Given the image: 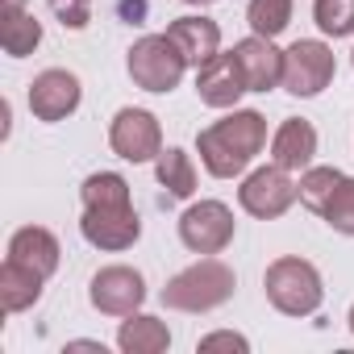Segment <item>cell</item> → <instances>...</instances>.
<instances>
[{"instance_id": "cell-1", "label": "cell", "mask_w": 354, "mask_h": 354, "mask_svg": "<svg viewBox=\"0 0 354 354\" xmlns=\"http://www.w3.org/2000/svg\"><path fill=\"white\" fill-rule=\"evenodd\" d=\"M263 146H267V117L259 109H234L230 117H221V121H213L209 129L196 133L201 162L213 180H234V175H242Z\"/></svg>"}, {"instance_id": "cell-2", "label": "cell", "mask_w": 354, "mask_h": 354, "mask_svg": "<svg viewBox=\"0 0 354 354\" xmlns=\"http://www.w3.org/2000/svg\"><path fill=\"white\" fill-rule=\"evenodd\" d=\"M234 288H238L234 267L221 263L217 254H205L192 267H184L180 275L167 279L162 304L175 308V313H213V308H221V304L234 300Z\"/></svg>"}, {"instance_id": "cell-3", "label": "cell", "mask_w": 354, "mask_h": 354, "mask_svg": "<svg viewBox=\"0 0 354 354\" xmlns=\"http://www.w3.org/2000/svg\"><path fill=\"white\" fill-rule=\"evenodd\" d=\"M263 292H267L271 308L283 313V317H313L325 300L321 271L308 259H296V254H283L263 271Z\"/></svg>"}, {"instance_id": "cell-4", "label": "cell", "mask_w": 354, "mask_h": 354, "mask_svg": "<svg viewBox=\"0 0 354 354\" xmlns=\"http://www.w3.org/2000/svg\"><path fill=\"white\" fill-rule=\"evenodd\" d=\"M125 71L129 80L142 88V92H154V96H167L180 88L184 71H188V59L184 50L171 42V34H146L129 46L125 55Z\"/></svg>"}, {"instance_id": "cell-5", "label": "cell", "mask_w": 354, "mask_h": 354, "mask_svg": "<svg viewBox=\"0 0 354 354\" xmlns=\"http://www.w3.org/2000/svg\"><path fill=\"white\" fill-rule=\"evenodd\" d=\"M337 75V59H333V46L321 42V38H300L283 50V92L308 100V96H321Z\"/></svg>"}, {"instance_id": "cell-6", "label": "cell", "mask_w": 354, "mask_h": 354, "mask_svg": "<svg viewBox=\"0 0 354 354\" xmlns=\"http://www.w3.org/2000/svg\"><path fill=\"white\" fill-rule=\"evenodd\" d=\"M296 201H300V184L292 180V171H283L279 162L250 171L246 180H242V188H238V205H242L250 217H259V221L283 217Z\"/></svg>"}, {"instance_id": "cell-7", "label": "cell", "mask_w": 354, "mask_h": 354, "mask_svg": "<svg viewBox=\"0 0 354 354\" xmlns=\"http://www.w3.org/2000/svg\"><path fill=\"white\" fill-rule=\"evenodd\" d=\"M234 209L225 201H196L180 213V242L192 254H221L234 242Z\"/></svg>"}, {"instance_id": "cell-8", "label": "cell", "mask_w": 354, "mask_h": 354, "mask_svg": "<svg viewBox=\"0 0 354 354\" xmlns=\"http://www.w3.org/2000/svg\"><path fill=\"white\" fill-rule=\"evenodd\" d=\"M109 146L125 162H154L162 154V125L150 109H117L109 125Z\"/></svg>"}, {"instance_id": "cell-9", "label": "cell", "mask_w": 354, "mask_h": 354, "mask_svg": "<svg viewBox=\"0 0 354 354\" xmlns=\"http://www.w3.org/2000/svg\"><path fill=\"white\" fill-rule=\"evenodd\" d=\"M88 300L104 317H129V313H138L146 304V279H142V271H133L125 263L100 267L92 275V283H88Z\"/></svg>"}, {"instance_id": "cell-10", "label": "cell", "mask_w": 354, "mask_h": 354, "mask_svg": "<svg viewBox=\"0 0 354 354\" xmlns=\"http://www.w3.org/2000/svg\"><path fill=\"white\" fill-rule=\"evenodd\" d=\"M84 100V84L75 71H63V67H46L42 75H34L30 84V113L46 125L55 121H67Z\"/></svg>"}, {"instance_id": "cell-11", "label": "cell", "mask_w": 354, "mask_h": 354, "mask_svg": "<svg viewBox=\"0 0 354 354\" xmlns=\"http://www.w3.org/2000/svg\"><path fill=\"white\" fill-rule=\"evenodd\" d=\"M80 234L88 246L96 250H129L142 238V217L133 213V205H117V209H84L80 217Z\"/></svg>"}, {"instance_id": "cell-12", "label": "cell", "mask_w": 354, "mask_h": 354, "mask_svg": "<svg viewBox=\"0 0 354 354\" xmlns=\"http://www.w3.org/2000/svg\"><path fill=\"white\" fill-rule=\"evenodd\" d=\"M234 59L246 80V92H271L283 84V50H275V38L250 34L234 46Z\"/></svg>"}, {"instance_id": "cell-13", "label": "cell", "mask_w": 354, "mask_h": 354, "mask_svg": "<svg viewBox=\"0 0 354 354\" xmlns=\"http://www.w3.org/2000/svg\"><path fill=\"white\" fill-rule=\"evenodd\" d=\"M196 96H201V104H209V109H238V100L246 96V80H242V71H238L234 50L209 59L205 67H196Z\"/></svg>"}, {"instance_id": "cell-14", "label": "cell", "mask_w": 354, "mask_h": 354, "mask_svg": "<svg viewBox=\"0 0 354 354\" xmlns=\"http://www.w3.org/2000/svg\"><path fill=\"white\" fill-rule=\"evenodd\" d=\"M317 158V129L304 117H288L275 133H271V162H279L283 171H308Z\"/></svg>"}, {"instance_id": "cell-15", "label": "cell", "mask_w": 354, "mask_h": 354, "mask_svg": "<svg viewBox=\"0 0 354 354\" xmlns=\"http://www.w3.org/2000/svg\"><path fill=\"white\" fill-rule=\"evenodd\" d=\"M167 34H171L175 46L184 50L188 67H205L209 59L221 55V26L213 17H175L167 26Z\"/></svg>"}, {"instance_id": "cell-16", "label": "cell", "mask_w": 354, "mask_h": 354, "mask_svg": "<svg viewBox=\"0 0 354 354\" xmlns=\"http://www.w3.org/2000/svg\"><path fill=\"white\" fill-rule=\"evenodd\" d=\"M9 259H17V263H26V267H34L38 275H55L59 271V263H63V250H59V238L50 234V230H42V225H21L13 238H9Z\"/></svg>"}, {"instance_id": "cell-17", "label": "cell", "mask_w": 354, "mask_h": 354, "mask_svg": "<svg viewBox=\"0 0 354 354\" xmlns=\"http://www.w3.org/2000/svg\"><path fill=\"white\" fill-rule=\"evenodd\" d=\"M42 283L46 275H38L34 267L17 263V259H5L0 263V304L5 313H26L42 300Z\"/></svg>"}, {"instance_id": "cell-18", "label": "cell", "mask_w": 354, "mask_h": 354, "mask_svg": "<svg viewBox=\"0 0 354 354\" xmlns=\"http://www.w3.org/2000/svg\"><path fill=\"white\" fill-rule=\"evenodd\" d=\"M117 346L125 354H162L171 346V329H167V321H158L150 313H129L117 329Z\"/></svg>"}, {"instance_id": "cell-19", "label": "cell", "mask_w": 354, "mask_h": 354, "mask_svg": "<svg viewBox=\"0 0 354 354\" xmlns=\"http://www.w3.org/2000/svg\"><path fill=\"white\" fill-rule=\"evenodd\" d=\"M154 180L167 188V196H175V201H192V192H196V167H192V154L180 150V146H167V150L154 158Z\"/></svg>"}, {"instance_id": "cell-20", "label": "cell", "mask_w": 354, "mask_h": 354, "mask_svg": "<svg viewBox=\"0 0 354 354\" xmlns=\"http://www.w3.org/2000/svg\"><path fill=\"white\" fill-rule=\"evenodd\" d=\"M0 46H5L9 59H26L42 46V21L30 9L17 13H0Z\"/></svg>"}, {"instance_id": "cell-21", "label": "cell", "mask_w": 354, "mask_h": 354, "mask_svg": "<svg viewBox=\"0 0 354 354\" xmlns=\"http://www.w3.org/2000/svg\"><path fill=\"white\" fill-rule=\"evenodd\" d=\"M80 201H84V209H117V205H133L125 175H117V171H96V175H88L84 188H80Z\"/></svg>"}, {"instance_id": "cell-22", "label": "cell", "mask_w": 354, "mask_h": 354, "mask_svg": "<svg viewBox=\"0 0 354 354\" xmlns=\"http://www.w3.org/2000/svg\"><path fill=\"white\" fill-rule=\"evenodd\" d=\"M246 26L259 38H279L292 26V0H250L246 5Z\"/></svg>"}, {"instance_id": "cell-23", "label": "cell", "mask_w": 354, "mask_h": 354, "mask_svg": "<svg viewBox=\"0 0 354 354\" xmlns=\"http://www.w3.org/2000/svg\"><path fill=\"white\" fill-rule=\"evenodd\" d=\"M296 184H300V205H304V209H313V213L321 217V209L329 205L333 188L342 184V171H337V167H308Z\"/></svg>"}, {"instance_id": "cell-24", "label": "cell", "mask_w": 354, "mask_h": 354, "mask_svg": "<svg viewBox=\"0 0 354 354\" xmlns=\"http://www.w3.org/2000/svg\"><path fill=\"white\" fill-rule=\"evenodd\" d=\"M313 21L325 38L354 34V0H313Z\"/></svg>"}, {"instance_id": "cell-25", "label": "cell", "mask_w": 354, "mask_h": 354, "mask_svg": "<svg viewBox=\"0 0 354 354\" xmlns=\"http://www.w3.org/2000/svg\"><path fill=\"white\" fill-rule=\"evenodd\" d=\"M321 217H325V225H329L333 234L354 238V175H342V184L333 188V196H329V205L321 209Z\"/></svg>"}, {"instance_id": "cell-26", "label": "cell", "mask_w": 354, "mask_h": 354, "mask_svg": "<svg viewBox=\"0 0 354 354\" xmlns=\"http://www.w3.org/2000/svg\"><path fill=\"white\" fill-rule=\"evenodd\" d=\"M50 5V13L63 21V30H88V21H92V0H46Z\"/></svg>"}, {"instance_id": "cell-27", "label": "cell", "mask_w": 354, "mask_h": 354, "mask_svg": "<svg viewBox=\"0 0 354 354\" xmlns=\"http://www.w3.org/2000/svg\"><path fill=\"white\" fill-rule=\"evenodd\" d=\"M201 350L209 354V350H238V354H250V342L242 337V333H234V329H217V333H205L201 337Z\"/></svg>"}, {"instance_id": "cell-28", "label": "cell", "mask_w": 354, "mask_h": 354, "mask_svg": "<svg viewBox=\"0 0 354 354\" xmlns=\"http://www.w3.org/2000/svg\"><path fill=\"white\" fill-rule=\"evenodd\" d=\"M121 13L125 17H142L146 9H142V0H121Z\"/></svg>"}, {"instance_id": "cell-29", "label": "cell", "mask_w": 354, "mask_h": 354, "mask_svg": "<svg viewBox=\"0 0 354 354\" xmlns=\"http://www.w3.org/2000/svg\"><path fill=\"white\" fill-rule=\"evenodd\" d=\"M17 9H26V0H5V13H17Z\"/></svg>"}, {"instance_id": "cell-30", "label": "cell", "mask_w": 354, "mask_h": 354, "mask_svg": "<svg viewBox=\"0 0 354 354\" xmlns=\"http://www.w3.org/2000/svg\"><path fill=\"white\" fill-rule=\"evenodd\" d=\"M184 5H217V0H184Z\"/></svg>"}, {"instance_id": "cell-31", "label": "cell", "mask_w": 354, "mask_h": 354, "mask_svg": "<svg viewBox=\"0 0 354 354\" xmlns=\"http://www.w3.org/2000/svg\"><path fill=\"white\" fill-rule=\"evenodd\" d=\"M346 321H350V333H354V304H350V317H346Z\"/></svg>"}, {"instance_id": "cell-32", "label": "cell", "mask_w": 354, "mask_h": 354, "mask_svg": "<svg viewBox=\"0 0 354 354\" xmlns=\"http://www.w3.org/2000/svg\"><path fill=\"white\" fill-rule=\"evenodd\" d=\"M350 67H354V50H350Z\"/></svg>"}]
</instances>
